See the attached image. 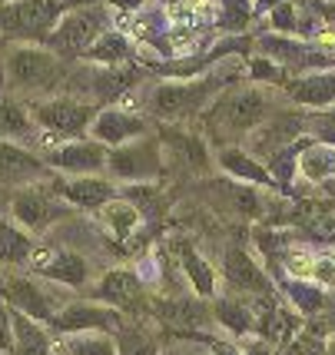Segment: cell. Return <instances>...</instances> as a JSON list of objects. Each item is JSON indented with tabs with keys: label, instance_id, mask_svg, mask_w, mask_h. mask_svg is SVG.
<instances>
[{
	"label": "cell",
	"instance_id": "obj_1",
	"mask_svg": "<svg viewBox=\"0 0 335 355\" xmlns=\"http://www.w3.org/2000/svg\"><path fill=\"white\" fill-rule=\"evenodd\" d=\"M3 73H7V83L17 87V90L44 93L60 83L63 67L53 50H44V46H14L7 53Z\"/></svg>",
	"mask_w": 335,
	"mask_h": 355
},
{
	"label": "cell",
	"instance_id": "obj_2",
	"mask_svg": "<svg viewBox=\"0 0 335 355\" xmlns=\"http://www.w3.org/2000/svg\"><path fill=\"white\" fill-rule=\"evenodd\" d=\"M107 24H110L107 10H100V7H83V10H74V14L63 17L60 24L46 33V44H50L53 53L74 57V53L90 50V46L100 40V33H107Z\"/></svg>",
	"mask_w": 335,
	"mask_h": 355
},
{
	"label": "cell",
	"instance_id": "obj_3",
	"mask_svg": "<svg viewBox=\"0 0 335 355\" xmlns=\"http://www.w3.org/2000/svg\"><path fill=\"white\" fill-rule=\"evenodd\" d=\"M0 295L10 309L31 315L37 322H50L63 309V295L46 289L44 282H37L31 276H14V272L0 276Z\"/></svg>",
	"mask_w": 335,
	"mask_h": 355
},
{
	"label": "cell",
	"instance_id": "obj_4",
	"mask_svg": "<svg viewBox=\"0 0 335 355\" xmlns=\"http://www.w3.org/2000/svg\"><path fill=\"white\" fill-rule=\"evenodd\" d=\"M37 276L60 282V286H87L90 282V263L74 252V249H57V246H33L31 263H27Z\"/></svg>",
	"mask_w": 335,
	"mask_h": 355
},
{
	"label": "cell",
	"instance_id": "obj_5",
	"mask_svg": "<svg viewBox=\"0 0 335 355\" xmlns=\"http://www.w3.org/2000/svg\"><path fill=\"white\" fill-rule=\"evenodd\" d=\"M50 329L57 336L63 332H120L123 312L113 306H96V302H70L50 319Z\"/></svg>",
	"mask_w": 335,
	"mask_h": 355
},
{
	"label": "cell",
	"instance_id": "obj_6",
	"mask_svg": "<svg viewBox=\"0 0 335 355\" xmlns=\"http://www.w3.org/2000/svg\"><path fill=\"white\" fill-rule=\"evenodd\" d=\"M33 120L44 130L57 133V137H76V133H83L93 123V107L76 103L70 96H57V100L37 103L33 107Z\"/></svg>",
	"mask_w": 335,
	"mask_h": 355
},
{
	"label": "cell",
	"instance_id": "obj_7",
	"mask_svg": "<svg viewBox=\"0 0 335 355\" xmlns=\"http://www.w3.org/2000/svg\"><path fill=\"white\" fill-rule=\"evenodd\" d=\"M57 14H60V7L53 0H14L0 10V31L37 37L44 31H53Z\"/></svg>",
	"mask_w": 335,
	"mask_h": 355
},
{
	"label": "cell",
	"instance_id": "obj_8",
	"mask_svg": "<svg viewBox=\"0 0 335 355\" xmlns=\"http://www.w3.org/2000/svg\"><path fill=\"white\" fill-rule=\"evenodd\" d=\"M10 216L33 236V232L50 230V226L57 223V216H63V213L46 189L31 183V186H24V189L14 193V200H10Z\"/></svg>",
	"mask_w": 335,
	"mask_h": 355
},
{
	"label": "cell",
	"instance_id": "obj_9",
	"mask_svg": "<svg viewBox=\"0 0 335 355\" xmlns=\"http://www.w3.org/2000/svg\"><path fill=\"white\" fill-rule=\"evenodd\" d=\"M96 299H103L107 306L120 312H146V293H143V282L137 279V272L130 269H110L103 272V279L96 282Z\"/></svg>",
	"mask_w": 335,
	"mask_h": 355
},
{
	"label": "cell",
	"instance_id": "obj_10",
	"mask_svg": "<svg viewBox=\"0 0 335 355\" xmlns=\"http://www.w3.org/2000/svg\"><path fill=\"white\" fill-rule=\"evenodd\" d=\"M206 96H209V83H163L153 90L150 103L160 120H183L203 107Z\"/></svg>",
	"mask_w": 335,
	"mask_h": 355
},
{
	"label": "cell",
	"instance_id": "obj_11",
	"mask_svg": "<svg viewBox=\"0 0 335 355\" xmlns=\"http://www.w3.org/2000/svg\"><path fill=\"white\" fill-rule=\"evenodd\" d=\"M107 166L113 176L120 180H153L156 173L163 170V159H160V150L153 139H143V143H133V146H120L113 150L107 159Z\"/></svg>",
	"mask_w": 335,
	"mask_h": 355
},
{
	"label": "cell",
	"instance_id": "obj_12",
	"mask_svg": "<svg viewBox=\"0 0 335 355\" xmlns=\"http://www.w3.org/2000/svg\"><path fill=\"white\" fill-rule=\"evenodd\" d=\"M46 176H50V170L31 150L17 146L10 139H0V186H31L37 180H46Z\"/></svg>",
	"mask_w": 335,
	"mask_h": 355
},
{
	"label": "cell",
	"instance_id": "obj_13",
	"mask_svg": "<svg viewBox=\"0 0 335 355\" xmlns=\"http://www.w3.org/2000/svg\"><path fill=\"white\" fill-rule=\"evenodd\" d=\"M223 272H226L229 282H232L236 289H243V293H262V295L273 293L269 276L262 272V266L256 263L243 246L226 249V256H223Z\"/></svg>",
	"mask_w": 335,
	"mask_h": 355
},
{
	"label": "cell",
	"instance_id": "obj_14",
	"mask_svg": "<svg viewBox=\"0 0 335 355\" xmlns=\"http://www.w3.org/2000/svg\"><path fill=\"white\" fill-rule=\"evenodd\" d=\"M266 110H269V100H266V93L259 90H239L232 93L226 103L219 107V120L229 126V130H252V126H259L266 120Z\"/></svg>",
	"mask_w": 335,
	"mask_h": 355
},
{
	"label": "cell",
	"instance_id": "obj_15",
	"mask_svg": "<svg viewBox=\"0 0 335 355\" xmlns=\"http://www.w3.org/2000/svg\"><path fill=\"white\" fill-rule=\"evenodd\" d=\"M110 153L100 146V143H67L60 150L50 153V163L53 170H63V173H74V176H93L96 170L107 166Z\"/></svg>",
	"mask_w": 335,
	"mask_h": 355
},
{
	"label": "cell",
	"instance_id": "obj_16",
	"mask_svg": "<svg viewBox=\"0 0 335 355\" xmlns=\"http://www.w3.org/2000/svg\"><path fill=\"white\" fill-rule=\"evenodd\" d=\"M292 219L302 226L316 243H335V200L325 202H299Z\"/></svg>",
	"mask_w": 335,
	"mask_h": 355
},
{
	"label": "cell",
	"instance_id": "obj_17",
	"mask_svg": "<svg viewBox=\"0 0 335 355\" xmlns=\"http://www.w3.org/2000/svg\"><path fill=\"white\" fill-rule=\"evenodd\" d=\"M153 312L169 325H189V329H206L216 319L203 306V299H163V302H153Z\"/></svg>",
	"mask_w": 335,
	"mask_h": 355
},
{
	"label": "cell",
	"instance_id": "obj_18",
	"mask_svg": "<svg viewBox=\"0 0 335 355\" xmlns=\"http://www.w3.org/2000/svg\"><path fill=\"white\" fill-rule=\"evenodd\" d=\"M93 137L110 143V146H123L130 137H137L146 130V123L139 120V116H130V113H123V110H103L96 120H93Z\"/></svg>",
	"mask_w": 335,
	"mask_h": 355
},
{
	"label": "cell",
	"instance_id": "obj_19",
	"mask_svg": "<svg viewBox=\"0 0 335 355\" xmlns=\"http://www.w3.org/2000/svg\"><path fill=\"white\" fill-rule=\"evenodd\" d=\"M57 193L67 202L80 206V209H96V206H103L107 200H113V186L96 180V176H76L67 186H57Z\"/></svg>",
	"mask_w": 335,
	"mask_h": 355
},
{
	"label": "cell",
	"instance_id": "obj_20",
	"mask_svg": "<svg viewBox=\"0 0 335 355\" xmlns=\"http://www.w3.org/2000/svg\"><path fill=\"white\" fill-rule=\"evenodd\" d=\"M213 315L226 332L239 336V339H243V336H256V315H252V309L246 306L243 299L219 295V299L213 302Z\"/></svg>",
	"mask_w": 335,
	"mask_h": 355
},
{
	"label": "cell",
	"instance_id": "obj_21",
	"mask_svg": "<svg viewBox=\"0 0 335 355\" xmlns=\"http://www.w3.org/2000/svg\"><path fill=\"white\" fill-rule=\"evenodd\" d=\"M10 355H53V342L44 329L37 325V319L24 315L14 309V349Z\"/></svg>",
	"mask_w": 335,
	"mask_h": 355
},
{
	"label": "cell",
	"instance_id": "obj_22",
	"mask_svg": "<svg viewBox=\"0 0 335 355\" xmlns=\"http://www.w3.org/2000/svg\"><path fill=\"white\" fill-rule=\"evenodd\" d=\"M33 252L31 232L24 230L20 223L0 219V263L3 266H27Z\"/></svg>",
	"mask_w": 335,
	"mask_h": 355
},
{
	"label": "cell",
	"instance_id": "obj_23",
	"mask_svg": "<svg viewBox=\"0 0 335 355\" xmlns=\"http://www.w3.org/2000/svg\"><path fill=\"white\" fill-rule=\"evenodd\" d=\"M53 355H117V342L103 332H63L53 342Z\"/></svg>",
	"mask_w": 335,
	"mask_h": 355
},
{
	"label": "cell",
	"instance_id": "obj_24",
	"mask_svg": "<svg viewBox=\"0 0 335 355\" xmlns=\"http://www.w3.org/2000/svg\"><path fill=\"white\" fill-rule=\"evenodd\" d=\"M292 100L305 107H325L335 100V73H309V77L292 80Z\"/></svg>",
	"mask_w": 335,
	"mask_h": 355
},
{
	"label": "cell",
	"instance_id": "obj_25",
	"mask_svg": "<svg viewBox=\"0 0 335 355\" xmlns=\"http://www.w3.org/2000/svg\"><path fill=\"white\" fill-rule=\"evenodd\" d=\"M302 126H305L302 116H295V113H279L273 123L256 137V139H262V143H256V150H259V153L275 156L279 150H286V146H289V139H295V133H299Z\"/></svg>",
	"mask_w": 335,
	"mask_h": 355
},
{
	"label": "cell",
	"instance_id": "obj_26",
	"mask_svg": "<svg viewBox=\"0 0 335 355\" xmlns=\"http://www.w3.org/2000/svg\"><path fill=\"white\" fill-rule=\"evenodd\" d=\"M100 219L107 223L110 232H113L117 239H126V236L137 232V226H139V206L130 202L126 196H123V200H107L100 206Z\"/></svg>",
	"mask_w": 335,
	"mask_h": 355
},
{
	"label": "cell",
	"instance_id": "obj_27",
	"mask_svg": "<svg viewBox=\"0 0 335 355\" xmlns=\"http://www.w3.org/2000/svg\"><path fill=\"white\" fill-rule=\"evenodd\" d=\"M180 256H183V269H186L189 286H193L199 295H213L216 293V272H213V266L206 263V259H203V256H199V252L189 246V243H183V246H180Z\"/></svg>",
	"mask_w": 335,
	"mask_h": 355
},
{
	"label": "cell",
	"instance_id": "obj_28",
	"mask_svg": "<svg viewBox=\"0 0 335 355\" xmlns=\"http://www.w3.org/2000/svg\"><path fill=\"white\" fill-rule=\"evenodd\" d=\"M299 170H302L305 180L312 183H325L335 176V146L325 143V146H309L302 156H299Z\"/></svg>",
	"mask_w": 335,
	"mask_h": 355
},
{
	"label": "cell",
	"instance_id": "obj_29",
	"mask_svg": "<svg viewBox=\"0 0 335 355\" xmlns=\"http://www.w3.org/2000/svg\"><path fill=\"white\" fill-rule=\"evenodd\" d=\"M219 163L226 166V173H232V176H239V180H252V183H275L273 170H266V166H259L252 156L239 153V150H226V153L219 156Z\"/></svg>",
	"mask_w": 335,
	"mask_h": 355
},
{
	"label": "cell",
	"instance_id": "obj_30",
	"mask_svg": "<svg viewBox=\"0 0 335 355\" xmlns=\"http://www.w3.org/2000/svg\"><path fill=\"white\" fill-rule=\"evenodd\" d=\"M286 293H289L292 309L305 312V315H316V312L325 309V293H322L319 286H312V282H302V279L286 282Z\"/></svg>",
	"mask_w": 335,
	"mask_h": 355
},
{
	"label": "cell",
	"instance_id": "obj_31",
	"mask_svg": "<svg viewBox=\"0 0 335 355\" xmlns=\"http://www.w3.org/2000/svg\"><path fill=\"white\" fill-rule=\"evenodd\" d=\"M117 355H160V345L143 325H130V329H120Z\"/></svg>",
	"mask_w": 335,
	"mask_h": 355
},
{
	"label": "cell",
	"instance_id": "obj_32",
	"mask_svg": "<svg viewBox=\"0 0 335 355\" xmlns=\"http://www.w3.org/2000/svg\"><path fill=\"white\" fill-rule=\"evenodd\" d=\"M130 57V44H126V37L123 33H100V40L90 46V60L96 63H120Z\"/></svg>",
	"mask_w": 335,
	"mask_h": 355
},
{
	"label": "cell",
	"instance_id": "obj_33",
	"mask_svg": "<svg viewBox=\"0 0 335 355\" xmlns=\"http://www.w3.org/2000/svg\"><path fill=\"white\" fill-rule=\"evenodd\" d=\"M259 46L279 63H312L309 60V50L299 44H292V40H279V37H266L259 40Z\"/></svg>",
	"mask_w": 335,
	"mask_h": 355
},
{
	"label": "cell",
	"instance_id": "obj_34",
	"mask_svg": "<svg viewBox=\"0 0 335 355\" xmlns=\"http://www.w3.org/2000/svg\"><path fill=\"white\" fill-rule=\"evenodd\" d=\"M286 355H325V339H319L316 332L302 329V332L286 345Z\"/></svg>",
	"mask_w": 335,
	"mask_h": 355
},
{
	"label": "cell",
	"instance_id": "obj_35",
	"mask_svg": "<svg viewBox=\"0 0 335 355\" xmlns=\"http://www.w3.org/2000/svg\"><path fill=\"white\" fill-rule=\"evenodd\" d=\"M14 349V309L0 302V355Z\"/></svg>",
	"mask_w": 335,
	"mask_h": 355
},
{
	"label": "cell",
	"instance_id": "obj_36",
	"mask_svg": "<svg viewBox=\"0 0 335 355\" xmlns=\"http://www.w3.org/2000/svg\"><path fill=\"white\" fill-rule=\"evenodd\" d=\"M309 126L316 130V137H319V139H325V143H332V146H335V110H332V113H322V116H316Z\"/></svg>",
	"mask_w": 335,
	"mask_h": 355
},
{
	"label": "cell",
	"instance_id": "obj_37",
	"mask_svg": "<svg viewBox=\"0 0 335 355\" xmlns=\"http://www.w3.org/2000/svg\"><path fill=\"white\" fill-rule=\"evenodd\" d=\"M243 355H275V352H273V342H266L262 336H252L243 345Z\"/></svg>",
	"mask_w": 335,
	"mask_h": 355
}]
</instances>
